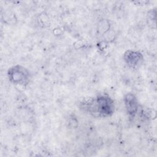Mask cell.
<instances>
[{
    "label": "cell",
    "instance_id": "6da1fadb",
    "mask_svg": "<svg viewBox=\"0 0 157 157\" xmlns=\"http://www.w3.org/2000/svg\"><path fill=\"white\" fill-rule=\"evenodd\" d=\"M86 107L88 112L96 117H109L113 113L114 110L113 101L105 95H101L93 99Z\"/></svg>",
    "mask_w": 157,
    "mask_h": 157
},
{
    "label": "cell",
    "instance_id": "7a4b0ae2",
    "mask_svg": "<svg viewBox=\"0 0 157 157\" xmlns=\"http://www.w3.org/2000/svg\"><path fill=\"white\" fill-rule=\"evenodd\" d=\"M9 80L13 83L25 85L29 82V74L26 69L17 65L12 67L8 71Z\"/></svg>",
    "mask_w": 157,
    "mask_h": 157
},
{
    "label": "cell",
    "instance_id": "3957f363",
    "mask_svg": "<svg viewBox=\"0 0 157 157\" xmlns=\"http://www.w3.org/2000/svg\"><path fill=\"white\" fill-rule=\"evenodd\" d=\"M124 102L126 112L129 117L131 118H134L139 109V104L137 98L133 94L128 93L124 96Z\"/></svg>",
    "mask_w": 157,
    "mask_h": 157
},
{
    "label": "cell",
    "instance_id": "277c9868",
    "mask_svg": "<svg viewBox=\"0 0 157 157\" xmlns=\"http://www.w3.org/2000/svg\"><path fill=\"white\" fill-rule=\"evenodd\" d=\"M124 59L129 66L136 67L141 64L143 56L139 52L128 50L124 54Z\"/></svg>",
    "mask_w": 157,
    "mask_h": 157
}]
</instances>
